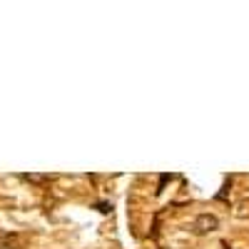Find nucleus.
<instances>
[{
    "label": "nucleus",
    "mask_w": 249,
    "mask_h": 249,
    "mask_svg": "<svg viewBox=\"0 0 249 249\" xmlns=\"http://www.w3.org/2000/svg\"><path fill=\"white\" fill-rule=\"evenodd\" d=\"M217 227H219V219H217V217L202 214V217H197V222L192 224V230H195L197 234H207V232H214Z\"/></svg>",
    "instance_id": "nucleus-1"
}]
</instances>
